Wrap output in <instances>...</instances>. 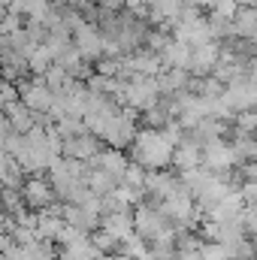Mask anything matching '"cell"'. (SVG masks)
I'll list each match as a JSON object with an SVG mask.
<instances>
[{
    "label": "cell",
    "mask_w": 257,
    "mask_h": 260,
    "mask_svg": "<svg viewBox=\"0 0 257 260\" xmlns=\"http://www.w3.org/2000/svg\"><path fill=\"white\" fill-rule=\"evenodd\" d=\"M6 233H9V215H6V212L0 209V248H3L6 242H9V236H6Z\"/></svg>",
    "instance_id": "obj_17"
},
{
    "label": "cell",
    "mask_w": 257,
    "mask_h": 260,
    "mask_svg": "<svg viewBox=\"0 0 257 260\" xmlns=\"http://www.w3.org/2000/svg\"><path fill=\"white\" fill-rule=\"evenodd\" d=\"M100 248L94 245L91 236H82L76 230H67L64 242H61V257L58 260H100Z\"/></svg>",
    "instance_id": "obj_5"
},
{
    "label": "cell",
    "mask_w": 257,
    "mask_h": 260,
    "mask_svg": "<svg viewBox=\"0 0 257 260\" xmlns=\"http://www.w3.org/2000/svg\"><path fill=\"white\" fill-rule=\"evenodd\" d=\"M173 164H176L182 173L203 167V148H200L197 142H191V139L179 142V145H176V151H173Z\"/></svg>",
    "instance_id": "obj_12"
},
{
    "label": "cell",
    "mask_w": 257,
    "mask_h": 260,
    "mask_svg": "<svg viewBox=\"0 0 257 260\" xmlns=\"http://www.w3.org/2000/svg\"><path fill=\"white\" fill-rule=\"evenodd\" d=\"M233 127H236V133H245V136H257V109L239 112V115L233 118Z\"/></svg>",
    "instance_id": "obj_15"
},
{
    "label": "cell",
    "mask_w": 257,
    "mask_h": 260,
    "mask_svg": "<svg viewBox=\"0 0 257 260\" xmlns=\"http://www.w3.org/2000/svg\"><path fill=\"white\" fill-rule=\"evenodd\" d=\"M73 46L79 49L82 58H97L100 52H106V40H103V34H100L97 27H88V24L76 27V40H73Z\"/></svg>",
    "instance_id": "obj_9"
},
{
    "label": "cell",
    "mask_w": 257,
    "mask_h": 260,
    "mask_svg": "<svg viewBox=\"0 0 257 260\" xmlns=\"http://www.w3.org/2000/svg\"><path fill=\"white\" fill-rule=\"evenodd\" d=\"M21 103L37 115V112H52L55 106V91L46 85V79H34V82H24L21 85Z\"/></svg>",
    "instance_id": "obj_4"
},
{
    "label": "cell",
    "mask_w": 257,
    "mask_h": 260,
    "mask_svg": "<svg viewBox=\"0 0 257 260\" xmlns=\"http://www.w3.org/2000/svg\"><path fill=\"white\" fill-rule=\"evenodd\" d=\"M191 3H194V6H203V9H215L221 0H191Z\"/></svg>",
    "instance_id": "obj_18"
},
{
    "label": "cell",
    "mask_w": 257,
    "mask_h": 260,
    "mask_svg": "<svg viewBox=\"0 0 257 260\" xmlns=\"http://www.w3.org/2000/svg\"><path fill=\"white\" fill-rule=\"evenodd\" d=\"M55 188H52V182H46V179H40V176H34V179H27L24 185H21V200L34 209V212H49L52 209V203H55Z\"/></svg>",
    "instance_id": "obj_6"
},
{
    "label": "cell",
    "mask_w": 257,
    "mask_h": 260,
    "mask_svg": "<svg viewBox=\"0 0 257 260\" xmlns=\"http://www.w3.org/2000/svg\"><path fill=\"white\" fill-rule=\"evenodd\" d=\"M133 230H136V236H139L142 242H154V239L173 233L176 227H173V221L164 215L160 206H139V209L133 212Z\"/></svg>",
    "instance_id": "obj_2"
},
{
    "label": "cell",
    "mask_w": 257,
    "mask_h": 260,
    "mask_svg": "<svg viewBox=\"0 0 257 260\" xmlns=\"http://www.w3.org/2000/svg\"><path fill=\"white\" fill-rule=\"evenodd\" d=\"M173 260H203V245H200L194 236H182Z\"/></svg>",
    "instance_id": "obj_14"
},
{
    "label": "cell",
    "mask_w": 257,
    "mask_h": 260,
    "mask_svg": "<svg viewBox=\"0 0 257 260\" xmlns=\"http://www.w3.org/2000/svg\"><path fill=\"white\" fill-rule=\"evenodd\" d=\"M3 118H6L9 130H15V136H24V133H30V130H34V112H30L21 100H12V103L6 106Z\"/></svg>",
    "instance_id": "obj_11"
},
{
    "label": "cell",
    "mask_w": 257,
    "mask_h": 260,
    "mask_svg": "<svg viewBox=\"0 0 257 260\" xmlns=\"http://www.w3.org/2000/svg\"><path fill=\"white\" fill-rule=\"evenodd\" d=\"M221 58H224V52H221L218 43L197 46V49H194V58H191V73H197V76H209V73H212V76H215Z\"/></svg>",
    "instance_id": "obj_8"
},
{
    "label": "cell",
    "mask_w": 257,
    "mask_h": 260,
    "mask_svg": "<svg viewBox=\"0 0 257 260\" xmlns=\"http://www.w3.org/2000/svg\"><path fill=\"white\" fill-rule=\"evenodd\" d=\"M61 151H64L67 160H94L103 148H100V139L97 136H91V133H79V136H70L64 139V145H61Z\"/></svg>",
    "instance_id": "obj_7"
},
{
    "label": "cell",
    "mask_w": 257,
    "mask_h": 260,
    "mask_svg": "<svg viewBox=\"0 0 257 260\" xmlns=\"http://www.w3.org/2000/svg\"><path fill=\"white\" fill-rule=\"evenodd\" d=\"M203 167H206L209 173L227 176V173L236 167V154H233L230 142H224V139H215V142L203 145Z\"/></svg>",
    "instance_id": "obj_3"
},
{
    "label": "cell",
    "mask_w": 257,
    "mask_h": 260,
    "mask_svg": "<svg viewBox=\"0 0 257 260\" xmlns=\"http://www.w3.org/2000/svg\"><path fill=\"white\" fill-rule=\"evenodd\" d=\"M233 154H236V164H254L257 160V136H245V133H233V142H230Z\"/></svg>",
    "instance_id": "obj_13"
},
{
    "label": "cell",
    "mask_w": 257,
    "mask_h": 260,
    "mask_svg": "<svg viewBox=\"0 0 257 260\" xmlns=\"http://www.w3.org/2000/svg\"><path fill=\"white\" fill-rule=\"evenodd\" d=\"M94 167L100 170V173H106L109 179H115V182H121L124 179V173H127V157L118 151V148H106V151H100L97 157H94Z\"/></svg>",
    "instance_id": "obj_10"
},
{
    "label": "cell",
    "mask_w": 257,
    "mask_h": 260,
    "mask_svg": "<svg viewBox=\"0 0 257 260\" xmlns=\"http://www.w3.org/2000/svg\"><path fill=\"white\" fill-rule=\"evenodd\" d=\"M203 260H233V257L221 242H209V245H203Z\"/></svg>",
    "instance_id": "obj_16"
},
{
    "label": "cell",
    "mask_w": 257,
    "mask_h": 260,
    "mask_svg": "<svg viewBox=\"0 0 257 260\" xmlns=\"http://www.w3.org/2000/svg\"><path fill=\"white\" fill-rule=\"evenodd\" d=\"M176 124L167 130H139L133 139V160L142 170H164L167 164H173V151L179 145V133Z\"/></svg>",
    "instance_id": "obj_1"
}]
</instances>
